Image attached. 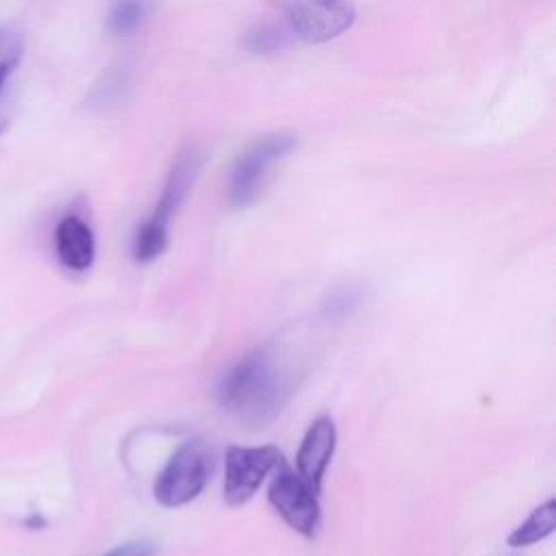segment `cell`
<instances>
[{
  "mask_svg": "<svg viewBox=\"0 0 556 556\" xmlns=\"http://www.w3.org/2000/svg\"><path fill=\"white\" fill-rule=\"evenodd\" d=\"M156 554V545L148 539H135V541H126L122 545H115L113 549H109L102 556H154Z\"/></svg>",
  "mask_w": 556,
  "mask_h": 556,
  "instance_id": "obj_15",
  "label": "cell"
},
{
  "mask_svg": "<svg viewBox=\"0 0 556 556\" xmlns=\"http://www.w3.org/2000/svg\"><path fill=\"white\" fill-rule=\"evenodd\" d=\"M274 4L289 35L308 43L330 41L356 20L350 0H274Z\"/></svg>",
  "mask_w": 556,
  "mask_h": 556,
  "instance_id": "obj_3",
  "label": "cell"
},
{
  "mask_svg": "<svg viewBox=\"0 0 556 556\" xmlns=\"http://www.w3.org/2000/svg\"><path fill=\"white\" fill-rule=\"evenodd\" d=\"M54 248L63 267L85 271L96 256V239L89 224L78 215H65L54 228Z\"/></svg>",
  "mask_w": 556,
  "mask_h": 556,
  "instance_id": "obj_8",
  "label": "cell"
},
{
  "mask_svg": "<svg viewBox=\"0 0 556 556\" xmlns=\"http://www.w3.org/2000/svg\"><path fill=\"white\" fill-rule=\"evenodd\" d=\"M148 15V0H115L111 4L106 24L115 35L132 33Z\"/></svg>",
  "mask_w": 556,
  "mask_h": 556,
  "instance_id": "obj_12",
  "label": "cell"
},
{
  "mask_svg": "<svg viewBox=\"0 0 556 556\" xmlns=\"http://www.w3.org/2000/svg\"><path fill=\"white\" fill-rule=\"evenodd\" d=\"M211 467L213 458L204 441L180 443L154 480V500L167 508L189 504L206 486Z\"/></svg>",
  "mask_w": 556,
  "mask_h": 556,
  "instance_id": "obj_2",
  "label": "cell"
},
{
  "mask_svg": "<svg viewBox=\"0 0 556 556\" xmlns=\"http://www.w3.org/2000/svg\"><path fill=\"white\" fill-rule=\"evenodd\" d=\"M22 50H24L22 35L15 30H9V28H0V93H2L7 78L17 67V63L22 59Z\"/></svg>",
  "mask_w": 556,
  "mask_h": 556,
  "instance_id": "obj_13",
  "label": "cell"
},
{
  "mask_svg": "<svg viewBox=\"0 0 556 556\" xmlns=\"http://www.w3.org/2000/svg\"><path fill=\"white\" fill-rule=\"evenodd\" d=\"M217 404L243 426L263 428L291 395V374L267 343L241 356L217 384Z\"/></svg>",
  "mask_w": 556,
  "mask_h": 556,
  "instance_id": "obj_1",
  "label": "cell"
},
{
  "mask_svg": "<svg viewBox=\"0 0 556 556\" xmlns=\"http://www.w3.org/2000/svg\"><path fill=\"white\" fill-rule=\"evenodd\" d=\"M200 172V156L193 148L185 150L178 154L167 180H165V187H163V193H161V200L152 213L154 219L163 222V224H169L172 215L180 208V204L185 202V198L189 195L191 187H193V180Z\"/></svg>",
  "mask_w": 556,
  "mask_h": 556,
  "instance_id": "obj_9",
  "label": "cell"
},
{
  "mask_svg": "<svg viewBox=\"0 0 556 556\" xmlns=\"http://www.w3.org/2000/svg\"><path fill=\"white\" fill-rule=\"evenodd\" d=\"M4 128H7V124H4V122H0V132H2Z\"/></svg>",
  "mask_w": 556,
  "mask_h": 556,
  "instance_id": "obj_16",
  "label": "cell"
},
{
  "mask_svg": "<svg viewBox=\"0 0 556 556\" xmlns=\"http://www.w3.org/2000/svg\"><path fill=\"white\" fill-rule=\"evenodd\" d=\"M280 458L282 454L274 445H230L224 460V500L230 506L245 504Z\"/></svg>",
  "mask_w": 556,
  "mask_h": 556,
  "instance_id": "obj_6",
  "label": "cell"
},
{
  "mask_svg": "<svg viewBox=\"0 0 556 556\" xmlns=\"http://www.w3.org/2000/svg\"><path fill=\"white\" fill-rule=\"evenodd\" d=\"M287 35H289L287 28H276L271 24H263L256 30L248 33L245 46L252 52H271V50L282 48L287 43Z\"/></svg>",
  "mask_w": 556,
  "mask_h": 556,
  "instance_id": "obj_14",
  "label": "cell"
},
{
  "mask_svg": "<svg viewBox=\"0 0 556 556\" xmlns=\"http://www.w3.org/2000/svg\"><path fill=\"white\" fill-rule=\"evenodd\" d=\"M167 226L169 224H163L154 217H150L141 224V228L137 230L135 241H132L135 261L150 263L163 254V250L167 248Z\"/></svg>",
  "mask_w": 556,
  "mask_h": 556,
  "instance_id": "obj_11",
  "label": "cell"
},
{
  "mask_svg": "<svg viewBox=\"0 0 556 556\" xmlns=\"http://www.w3.org/2000/svg\"><path fill=\"white\" fill-rule=\"evenodd\" d=\"M293 148H295V137L285 132L269 135L256 141L248 152L239 156V161L230 172L228 202L235 208L250 206L258 198L269 167L280 159H285Z\"/></svg>",
  "mask_w": 556,
  "mask_h": 556,
  "instance_id": "obj_5",
  "label": "cell"
},
{
  "mask_svg": "<svg viewBox=\"0 0 556 556\" xmlns=\"http://www.w3.org/2000/svg\"><path fill=\"white\" fill-rule=\"evenodd\" d=\"M556 530V500L549 497L536 506L510 534L506 536L508 547H528L547 539Z\"/></svg>",
  "mask_w": 556,
  "mask_h": 556,
  "instance_id": "obj_10",
  "label": "cell"
},
{
  "mask_svg": "<svg viewBox=\"0 0 556 556\" xmlns=\"http://www.w3.org/2000/svg\"><path fill=\"white\" fill-rule=\"evenodd\" d=\"M267 500L291 530L308 539L315 536L321 519L317 493L287 465L285 458L271 469Z\"/></svg>",
  "mask_w": 556,
  "mask_h": 556,
  "instance_id": "obj_4",
  "label": "cell"
},
{
  "mask_svg": "<svg viewBox=\"0 0 556 556\" xmlns=\"http://www.w3.org/2000/svg\"><path fill=\"white\" fill-rule=\"evenodd\" d=\"M337 445V428L334 421L326 415L317 417L304 432L298 454H295V467L298 476L315 491L319 493L324 473L332 460Z\"/></svg>",
  "mask_w": 556,
  "mask_h": 556,
  "instance_id": "obj_7",
  "label": "cell"
}]
</instances>
